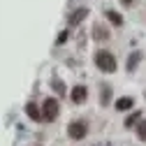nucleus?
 Returning <instances> with one entry per match:
<instances>
[{
    "mask_svg": "<svg viewBox=\"0 0 146 146\" xmlns=\"http://www.w3.org/2000/svg\"><path fill=\"white\" fill-rule=\"evenodd\" d=\"M86 16H88V9H84V7H81V9H77V12H72L67 21H70V26H77V23H81V21L86 19Z\"/></svg>",
    "mask_w": 146,
    "mask_h": 146,
    "instance_id": "obj_4",
    "label": "nucleus"
},
{
    "mask_svg": "<svg viewBox=\"0 0 146 146\" xmlns=\"http://www.w3.org/2000/svg\"><path fill=\"white\" fill-rule=\"evenodd\" d=\"M26 114H28L33 121H40V118H42V111L35 107V102H28V104H26Z\"/></svg>",
    "mask_w": 146,
    "mask_h": 146,
    "instance_id": "obj_6",
    "label": "nucleus"
},
{
    "mask_svg": "<svg viewBox=\"0 0 146 146\" xmlns=\"http://www.w3.org/2000/svg\"><path fill=\"white\" fill-rule=\"evenodd\" d=\"M132 104H135L132 98H121V100H116V109H118V111H127V109H132Z\"/></svg>",
    "mask_w": 146,
    "mask_h": 146,
    "instance_id": "obj_7",
    "label": "nucleus"
},
{
    "mask_svg": "<svg viewBox=\"0 0 146 146\" xmlns=\"http://www.w3.org/2000/svg\"><path fill=\"white\" fill-rule=\"evenodd\" d=\"M104 37H109V33H104L102 26H95V40H104Z\"/></svg>",
    "mask_w": 146,
    "mask_h": 146,
    "instance_id": "obj_13",
    "label": "nucleus"
},
{
    "mask_svg": "<svg viewBox=\"0 0 146 146\" xmlns=\"http://www.w3.org/2000/svg\"><path fill=\"white\" fill-rule=\"evenodd\" d=\"M86 132H88V127H86V123H81V121L70 123V127H67V135H70L72 139H84Z\"/></svg>",
    "mask_w": 146,
    "mask_h": 146,
    "instance_id": "obj_3",
    "label": "nucleus"
},
{
    "mask_svg": "<svg viewBox=\"0 0 146 146\" xmlns=\"http://www.w3.org/2000/svg\"><path fill=\"white\" fill-rule=\"evenodd\" d=\"M121 3H123V5H132V0H121Z\"/></svg>",
    "mask_w": 146,
    "mask_h": 146,
    "instance_id": "obj_16",
    "label": "nucleus"
},
{
    "mask_svg": "<svg viewBox=\"0 0 146 146\" xmlns=\"http://www.w3.org/2000/svg\"><path fill=\"white\" fill-rule=\"evenodd\" d=\"M86 95H88V90L84 86H74V88H72V100H74L77 104H81L86 100Z\"/></svg>",
    "mask_w": 146,
    "mask_h": 146,
    "instance_id": "obj_5",
    "label": "nucleus"
},
{
    "mask_svg": "<svg viewBox=\"0 0 146 146\" xmlns=\"http://www.w3.org/2000/svg\"><path fill=\"white\" fill-rule=\"evenodd\" d=\"M107 19L111 21L114 26H121V23H123V16H121L118 12H114V9H109V12H107Z\"/></svg>",
    "mask_w": 146,
    "mask_h": 146,
    "instance_id": "obj_8",
    "label": "nucleus"
},
{
    "mask_svg": "<svg viewBox=\"0 0 146 146\" xmlns=\"http://www.w3.org/2000/svg\"><path fill=\"white\" fill-rule=\"evenodd\" d=\"M67 35H70V33H67V30H63V33H60V35H58V44H63V42H65V40H67Z\"/></svg>",
    "mask_w": 146,
    "mask_h": 146,
    "instance_id": "obj_15",
    "label": "nucleus"
},
{
    "mask_svg": "<svg viewBox=\"0 0 146 146\" xmlns=\"http://www.w3.org/2000/svg\"><path fill=\"white\" fill-rule=\"evenodd\" d=\"M95 65H98L102 72H116V58H114L109 51H104V49H100V51L95 53Z\"/></svg>",
    "mask_w": 146,
    "mask_h": 146,
    "instance_id": "obj_1",
    "label": "nucleus"
},
{
    "mask_svg": "<svg viewBox=\"0 0 146 146\" xmlns=\"http://www.w3.org/2000/svg\"><path fill=\"white\" fill-rule=\"evenodd\" d=\"M139 58H141V53H139V51H135L132 56H130V60H127V70H130V72H132V70L137 67V63H139Z\"/></svg>",
    "mask_w": 146,
    "mask_h": 146,
    "instance_id": "obj_10",
    "label": "nucleus"
},
{
    "mask_svg": "<svg viewBox=\"0 0 146 146\" xmlns=\"http://www.w3.org/2000/svg\"><path fill=\"white\" fill-rule=\"evenodd\" d=\"M139 118H141V114H139V111H135V114H130V116L125 118V127H132V125H135V123H137Z\"/></svg>",
    "mask_w": 146,
    "mask_h": 146,
    "instance_id": "obj_11",
    "label": "nucleus"
},
{
    "mask_svg": "<svg viewBox=\"0 0 146 146\" xmlns=\"http://www.w3.org/2000/svg\"><path fill=\"white\" fill-rule=\"evenodd\" d=\"M51 84H53V88H56V93H58V95H65V84H63L58 77H53Z\"/></svg>",
    "mask_w": 146,
    "mask_h": 146,
    "instance_id": "obj_9",
    "label": "nucleus"
},
{
    "mask_svg": "<svg viewBox=\"0 0 146 146\" xmlns=\"http://www.w3.org/2000/svg\"><path fill=\"white\" fill-rule=\"evenodd\" d=\"M109 98H111V90H109V88H104V90H102V98H100V102H102V104H107V102H109Z\"/></svg>",
    "mask_w": 146,
    "mask_h": 146,
    "instance_id": "obj_14",
    "label": "nucleus"
},
{
    "mask_svg": "<svg viewBox=\"0 0 146 146\" xmlns=\"http://www.w3.org/2000/svg\"><path fill=\"white\" fill-rule=\"evenodd\" d=\"M58 111H60L58 100H56V98H46V100H44V104H42V118L53 121V118L58 116Z\"/></svg>",
    "mask_w": 146,
    "mask_h": 146,
    "instance_id": "obj_2",
    "label": "nucleus"
},
{
    "mask_svg": "<svg viewBox=\"0 0 146 146\" xmlns=\"http://www.w3.org/2000/svg\"><path fill=\"white\" fill-rule=\"evenodd\" d=\"M137 137H139L141 141H146V121H141V123L137 125Z\"/></svg>",
    "mask_w": 146,
    "mask_h": 146,
    "instance_id": "obj_12",
    "label": "nucleus"
}]
</instances>
